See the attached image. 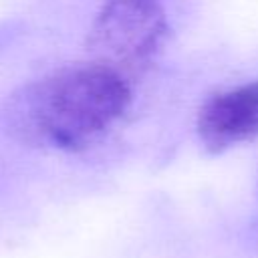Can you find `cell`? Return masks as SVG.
I'll return each mask as SVG.
<instances>
[{
  "instance_id": "1",
  "label": "cell",
  "mask_w": 258,
  "mask_h": 258,
  "mask_svg": "<svg viewBox=\"0 0 258 258\" xmlns=\"http://www.w3.org/2000/svg\"><path fill=\"white\" fill-rule=\"evenodd\" d=\"M127 75L99 60L58 69L22 87L8 105L14 137L38 147L83 151L129 109Z\"/></svg>"
},
{
  "instance_id": "2",
  "label": "cell",
  "mask_w": 258,
  "mask_h": 258,
  "mask_svg": "<svg viewBox=\"0 0 258 258\" xmlns=\"http://www.w3.org/2000/svg\"><path fill=\"white\" fill-rule=\"evenodd\" d=\"M167 34L169 22L159 0H105L89 28L87 46L93 60L133 75L155 60Z\"/></svg>"
},
{
  "instance_id": "3",
  "label": "cell",
  "mask_w": 258,
  "mask_h": 258,
  "mask_svg": "<svg viewBox=\"0 0 258 258\" xmlns=\"http://www.w3.org/2000/svg\"><path fill=\"white\" fill-rule=\"evenodd\" d=\"M198 135L210 153L258 139V79L210 97L198 115Z\"/></svg>"
}]
</instances>
